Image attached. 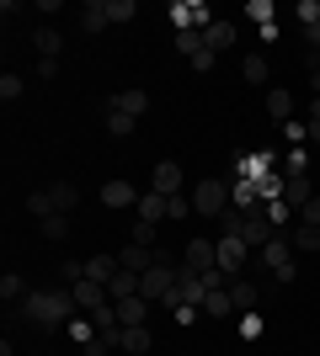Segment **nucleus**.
<instances>
[{"instance_id": "obj_1", "label": "nucleus", "mask_w": 320, "mask_h": 356, "mask_svg": "<svg viewBox=\"0 0 320 356\" xmlns=\"http://www.w3.org/2000/svg\"><path fill=\"white\" fill-rule=\"evenodd\" d=\"M22 319H32V325H64V319H75L80 314V303H75V293L70 287H38V293H27L22 298Z\"/></svg>"}, {"instance_id": "obj_2", "label": "nucleus", "mask_w": 320, "mask_h": 356, "mask_svg": "<svg viewBox=\"0 0 320 356\" xmlns=\"http://www.w3.org/2000/svg\"><path fill=\"white\" fill-rule=\"evenodd\" d=\"M251 261H257L261 271H273L277 282H294V277H299V266H294V245H289V234H273V239H267V245H261L257 255H251Z\"/></svg>"}, {"instance_id": "obj_3", "label": "nucleus", "mask_w": 320, "mask_h": 356, "mask_svg": "<svg viewBox=\"0 0 320 356\" xmlns=\"http://www.w3.org/2000/svg\"><path fill=\"white\" fill-rule=\"evenodd\" d=\"M176 277H182V271H176V261H171V250H160V261L139 277V293L150 298V303H166L171 287H176Z\"/></svg>"}, {"instance_id": "obj_4", "label": "nucleus", "mask_w": 320, "mask_h": 356, "mask_svg": "<svg viewBox=\"0 0 320 356\" xmlns=\"http://www.w3.org/2000/svg\"><path fill=\"white\" fill-rule=\"evenodd\" d=\"M192 213H203V218H224V213H229V186H224V181H198V186H192Z\"/></svg>"}, {"instance_id": "obj_5", "label": "nucleus", "mask_w": 320, "mask_h": 356, "mask_svg": "<svg viewBox=\"0 0 320 356\" xmlns=\"http://www.w3.org/2000/svg\"><path fill=\"white\" fill-rule=\"evenodd\" d=\"M213 250H219V271H224L229 282H235V277H241V271H245V261L257 255V250H251V245H245V239H235V234H224V239H219V245H213Z\"/></svg>"}, {"instance_id": "obj_6", "label": "nucleus", "mask_w": 320, "mask_h": 356, "mask_svg": "<svg viewBox=\"0 0 320 356\" xmlns=\"http://www.w3.org/2000/svg\"><path fill=\"white\" fill-rule=\"evenodd\" d=\"M155 261H160V250H155V245H134V239H128V245L118 250V266H123V271H134V277H144Z\"/></svg>"}, {"instance_id": "obj_7", "label": "nucleus", "mask_w": 320, "mask_h": 356, "mask_svg": "<svg viewBox=\"0 0 320 356\" xmlns=\"http://www.w3.org/2000/svg\"><path fill=\"white\" fill-rule=\"evenodd\" d=\"M150 192H160V197H182V165L176 160H160L150 170Z\"/></svg>"}, {"instance_id": "obj_8", "label": "nucleus", "mask_w": 320, "mask_h": 356, "mask_svg": "<svg viewBox=\"0 0 320 356\" xmlns=\"http://www.w3.org/2000/svg\"><path fill=\"white\" fill-rule=\"evenodd\" d=\"M192 277H203V271H213L219 266V250H213L208 239H187V261H182Z\"/></svg>"}, {"instance_id": "obj_9", "label": "nucleus", "mask_w": 320, "mask_h": 356, "mask_svg": "<svg viewBox=\"0 0 320 356\" xmlns=\"http://www.w3.org/2000/svg\"><path fill=\"white\" fill-rule=\"evenodd\" d=\"M112 309H118V325H123V330H134V325H144V319H150L155 303L139 293V298H123V303H112Z\"/></svg>"}, {"instance_id": "obj_10", "label": "nucleus", "mask_w": 320, "mask_h": 356, "mask_svg": "<svg viewBox=\"0 0 320 356\" xmlns=\"http://www.w3.org/2000/svg\"><path fill=\"white\" fill-rule=\"evenodd\" d=\"M70 293H75L80 314H91V309H102V303H112V298H107V287H102V282H91V277H80V282L70 287Z\"/></svg>"}, {"instance_id": "obj_11", "label": "nucleus", "mask_w": 320, "mask_h": 356, "mask_svg": "<svg viewBox=\"0 0 320 356\" xmlns=\"http://www.w3.org/2000/svg\"><path fill=\"white\" fill-rule=\"evenodd\" d=\"M139 218H144V223H166L171 218V197L144 192V197H139Z\"/></svg>"}, {"instance_id": "obj_12", "label": "nucleus", "mask_w": 320, "mask_h": 356, "mask_svg": "<svg viewBox=\"0 0 320 356\" xmlns=\"http://www.w3.org/2000/svg\"><path fill=\"white\" fill-rule=\"evenodd\" d=\"M134 202H139V192L128 181H107L102 186V208H134Z\"/></svg>"}, {"instance_id": "obj_13", "label": "nucleus", "mask_w": 320, "mask_h": 356, "mask_svg": "<svg viewBox=\"0 0 320 356\" xmlns=\"http://www.w3.org/2000/svg\"><path fill=\"white\" fill-rule=\"evenodd\" d=\"M203 43H208L213 54L235 48V22H208V27H203Z\"/></svg>"}, {"instance_id": "obj_14", "label": "nucleus", "mask_w": 320, "mask_h": 356, "mask_svg": "<svg viewBox=\"0 0 320 356\" xmlns=\"http://www.w3.org/2000/svg\"><path fill=\"white\" fill-rule=\"evenodd\" d=\"M289 245H294V255H320V229L299 223V229H289Z\"/></svg>"}, {"instance_id": "obj_15", "label": "nucleus", "mask_w": 320, "mask_h": 356, "mask_svg": "<svg viewBox=\"0 0 320 356\" xmlns=\"http://www.w3.org/2000/svg\"><path fill=\"white\" fill-rule=\"evenodd\" d=\"M112 112H128V118H144V106H150V96H144V90H118V96H112Z\"/></svg>"}, {"instance_id": "obj_16", "label": "nucleus", "mask_w": 320, "mask_h": 356, "mask_svg": "<svg viewBox=\"0 0 320 356\" xmlns=\"http://www.w3.org/2000/svg\"><path fill=\"white\" fill-rule=\"evenodd\" d=\"M267 118L283 122V128L294 122V96H289V90H267Z\"/></svg>"}, {"instance_id": "obj_17", "label": "nucleus", "mask_w": 320, "mask_h": 356, "mask_svg": "<svg viewBox=\"0 0 320 356\" xmlns=\"http://www.w3.org/2000/svg\"><path fill=\"white\" fill-rule=\"evenodd\" d=\"M118 271H123V266H118V255H91V261H86V277H91V282H102V287L112 282Z\"/></svg>"}, {"instance_id": "obj_18", "label": "nucleus", "mask_w": 320, "mask_h": 356, "mask_svg": "<svg viewBox=\"0 0 320 356\" xmlns=\"http://www.w3.org/2000/svg\"><path fill=\"white\" fill-rule=\"evenodd\" d=\"M310 197H315V192H310V176H305V170H299V176H289V186H283V202H289V208L299 213V208L310 202Z\"/></svg>"}, {"instance_id": "obj_19", "label": "nucleus", "mask_w": 320, "mask_h": 356, "mask_svg": "<svg viewBox=\"0 0 320 356\" xmlns=\"http://www.w3.org/2000/svg\"><path fill=\"white\" fill-rule=\"evenodd\" d=\"M32 48H38L43 59H59V48H64L59 27H38V32H32Z\"/></svg>"}, {"instance_id": "obj_20", "label": "nucleus", "mask_w": 320, "mask_h": 356, "mask_svg": "<svg viewBox=\"0 0 320 356\" xmlns=\"http://www.w3.org/2000/svg\"><path fill=\"white\" fill-rule=\"evenodd\" d=\"M48 197H54V213H75L80 186H70V181H54V186H48Z\"/></svg>"}, {"instance_id": "obj_21", "label": "nucleus", "mask_w": 320, "mask_h": 356, "mask_svg": "<svg viewBox=\"0 0 320 356\" xmlns=\"http://www.w3.org/2000/svg\"><path fill=\"white\" fill-rule=\"evenodd\" d=\"M80 27L91 32V38H96V32H107V27H112V22H107V0H91V6L80 11Z\"/></svg>"}, {"instance_id": "obj_22", "label": "nucleus", "mask_w": 320, "mask_h": 356, "mask_svg": "<svg viewBox=\"0 0 320 356\" xmlns=\"http://www.w3.org/2000/svg\"><path fill=\"white\" fill-rule=\"evenodd\" d=\"M107 298H112V303H123V298H139V277H134V271H118V277L107 282Z\"/></svg>"}, {"instance_id": "obj_23", "label": "nucleus", "mask_w": 320, "mask_h": 356, "mask_svg": "<svg viewBox=\"0 0 320 356\" xmlns=\"http://www.w3.org/2000/svg\"><path fill=\"white\" fill-rule=\"evenodd\" d=\"M102 122H107V134H112V138H128V134L139 128V118H128V112H112V106L102 112Z\"/></svg>"}, {"instance_id": "obj_24", "label": "nucleus", "mask_w": 320, "mask_h": 356, "mask_svg": "<svg viewBox=\"0 0 320 356\" xmlns=\"http://www.w3.org/2000/svg\"><path fill=\"white\" fill-rule=\"evenodd\" d=\"M118 351H128V356H144V351H150V330H144V325H134V330H123V341H118Z\"/></svg>"}, {"instance_id": "obj_25", "label": "nucleus", "mask_w": 320, "mask_h": 356, "mask_svg": "<svg viewBox=\"0 0 320 356\" xmlns=\"http://www.w3.org/2000/svg\"><path fill=\"white\" fill-rule=\"evenodd\" d=\"M229 298H235V309H257V282H251V277H235V282H229Z\"/></svg>"}, {"instance_id": "obj_26", "label": "nucleus", "mask_w": 320, "mask_h": 356, "mask_svg": "<svg viewBox=\"0 0 320 356\" xmlns=\"http://www.w3.org/2000/svg\"><path fill=\"white\" fill-rule=\"evenodd\" d=\"M203 314H219V319H229V314H235V298H229V287H219V293L203 298Z\"/></svg>"}, {"instance_id": "obj_27", "label": "nucleus", "mask_w": 320, "mask_h": 356, "mask_svg": "<svg viewBox=\"0 0 320 356\" xmlns=\"http://www.w3.org/2000/svg\"><path fill=\"white\" fill-rule=\"evenodd\" d=\"M283 186H289V176H277V170H273V176H261V181H257V202H277V197H283Z\"/></svg>"}, {"instance_id": "obj_28", "label": "nucleus", "mask_w": 320, "mask_h": 356, "mask_svg": "<svg viewBox=\"0 0 320 356\" xmlns=\"http://www.w3.org/2000/svg\"><path fill=\"white\" fill-rule=\"evenodd\" d=\"M203 48H208V43H203V32H192V27H187V32H176V54H187V59H198Z\"/></svg>"}, {"instance_id": "obj_29", "label": "nucleus", "mask_w": 320, "mask_h": 356, "mask_svg": "<svg viewBox=\"0 0 320 356\" xmlns=\"http://www.w3.org/2000/svg\"><path fill=\"white\" fill-rule=\"evenodd\" d=\"M80 277H86V261H64V266L54 271V287H75Z\"/></svg>"}, {"instance_id": "obj_30", "label": "nucleus", "mask_w": 320, "mask_h": 356, "mask_svg": "<svg viewBox=\"0 0 320 356\" xmlns=\"http://www.w3.org/2000/svg\"><path fill=\"white\" fill-rule=\"evenodd\" d=\"M27 213H32L38 223H43V218H54V197H48V186H43V192H32V197H27Z\"/></svg>"}, {"instance_id": "obj_31", "label": "nucleus", "mask_w": 320, "mask_h": 356, "mask_svg": "<svg viewBox=\"0 0 320 356\" xmlns=\"http://www.w3.org/2000/svg\"><path fill=\"white\" fill-rule=\"evenodd\" d=\"M134 16H139L134 0H107V22H112V27H118V22H134Z\"/></svg>"}, {"instance_id": "obj_32", "label": "nucleus", "mask_w": 320, "mask_h": 356, "mask_svg": "<svg viewBox=\"0 0 320 356\" xmlns=\"http://www.w3.org/2000/svg\"><path fill=\"white\" fill-rule=\"evenodd\" d=\"M38 229H43L48 239H70V213H54V218H43Z\"/></svg>"}, {"instance_id": "obj_33", "label": "nucleus", "mask_w": 320, "mask_h": 356, "mask_svg": "<svg viewBox=\"0 0 320 356\" xmlns=\"http://www.w3.org/2000/svg\"><path fill=\"white\" fill-rule=\"evenodd\" d=\"M86 319H91V325L102 330V335H107V330H118V309H112V303H102V309H91V314H86Z\"/></svg>"}, {"instance_id": "obj_34", "label": "nucleus", "mask_w": 320, "mask_h": 356, "mask_svg": "<svg viewBox=\"0 0 320 356\" xmlns=\"http://www.w3.org/2000/svg\"><path fill=\"white\" fill-rule=\"evenodd\" d=\"M241 74H245V80H251V86H261V80H267V54H251Z\"/></svg>"}, {"instance_id": "obj_35", "label": "nucleus", "mask_w": 320, "mask_h": 356, "mask_svg": "<svg viewBox=\"0 0 320 356\" xmlns=\"http://www.w3.org/2000/svg\"><path fill=\"white\" fill-rule=\"evenodd\" d=\"M245 16H251V22H261V32L273 27V0H251V6H245Z\"/></svg>"}, {"instance_id": "obj_36", "label": "nucleus", "mask_w": 320, "mask_h": 356, "mask_svg": "<svg viewBox=\"0 0 320 356\" xmlns=\"http://www.w3.org/2000/svg\"><path fill=\"white\" fill-rule=\"evenodd\" d=\"M0 298H6V303H11V298H27V287H22V277H16V271H6V277H0Z\"/></svg>"}, {"instance_id": "obj_37", "label": "nucleus", "mask_w": 320, "mask_h": 356, "mask_svg": "<svg viewBox=\"0 0 320 356\" xmlns=\"http://www.w3.org/2000/svg\"><path fill=\"white\" fill-rule=\"evenodd\" d=\"M155 229H160V223H144V218H139L134 223V245H155Z\"/></svg>"}, {"instance_id": "obj_38", "label": "nucleus", "mask_w": 320, "mask_h": 356, "mask_svg": "<svg viewBox=\"0 0 320 356\" xmlns=\"http://www.w3.org/2000/svg\"><path fill=\"white\" fill-rule=\"evenodd\" d=\"M187 64H192V70H198V74H208V70H213V64H219V54H213V48H203L198 59H187Z\"/></svg>"}, {"instance_id": "obj_39", "label": "nucleus", "mask_w": 320, "mask_h": 356, "mask_svg": "<svg viewBox=\"0 0 320 356\" xmlns=\"http://www.w3.org/2000/svg\"><path fill=\"white\" fill-rule=\"evenodd\" d=\"M299 218H305V223H310V229H320V197H310L305 208H299Z\"/></svg>"}, {"instance_id": "obj_40", "label": "nucleus", "mask_w": 320, "mask_h": 356, "mask_svg": "<svg viewBox=\"0 0 320 356\" xmlns=\"http://www.w3.org/2000/svg\"><path fill=\"white\" fill-rule=\"evenodd\" d=\"M0 96H6V102H16V96H22V80H16V74H0Z\"/></svg>"}, {"instance_id": "obj_41", "label": "nucleus", "mask_w": 320, "mask_h": 356, "mask_svg": "<svg viewBox=\"0 0 320 356\" xmlns=\"http://www.w3.org/2000/svg\"><path fill=\"white\" fill-rule=\"evenodd\" d=\"M192 213V197H171V218H187Z\"/></svg>"}, {"instance_id": "obj_42", "label": "nucleus", "mask_w": 320, "mask_h": 356, "mask_svg": "<svg viewBox=\"0 0 320 356\" xmlns=\"http://www.w3.org/2000/svg\"><path fill=\"white\" fill-rule=\"evenodd\" d=\"M241 335H245V341H257V335H261V319H257V314H245V325H241Z\"/></svg>"}, {"instance_id": "obj_43", "label": "nucleus", "mask_w": 320, "mask_h": 356, "mask_svg": "<svg viewBox=\"0 0 320 356\" xmlns=\"http://www.w3.org/2000/svg\"><path fill=\"white\" fill-rule=\"evenodd\" d=\"M305 38H310V48H320V22H310V27H305Z\"/></svg>"}, {"instance_id": "obj_44", "label": "nucleus", "mask_w": 320, "mask_h": 356, "mask_svg": "<svg viewBox=\"0 0 320 356\" xmlns=\"http://www.w3.org/2000/svg\"><path fill=\"white\" fill-rule=\"evenodd\" d=\"M305 138H310V144H320V122H305Z\"/></svg>"}, {"instance_id": "obj_45", "label": "nucleus", "mask_w": 320, "mask_h": 356, "mask_svg": "<svg viewBox=\"0 0 320 356\" xmlns=\"http://www.w3.org/2000/svg\"><path fill=\"white\" fill-rule=\"evenodd\" d=\"M310 122H320V96H310Z\"/></svg>"}, {"instance_id": "obj_46", "label": "nucleus", "mask_w": 320, "mask_h": 356, "mask_svg": "<svg viewBox=\"0 0 320 356\" xmlns=\"http://www.w3.org/2000/svg\"><path fill=\"white\" fill-rule=\"evenodd\" d=\"M315 70H320V48H315Z\"/></svg>"}]
</instances>
